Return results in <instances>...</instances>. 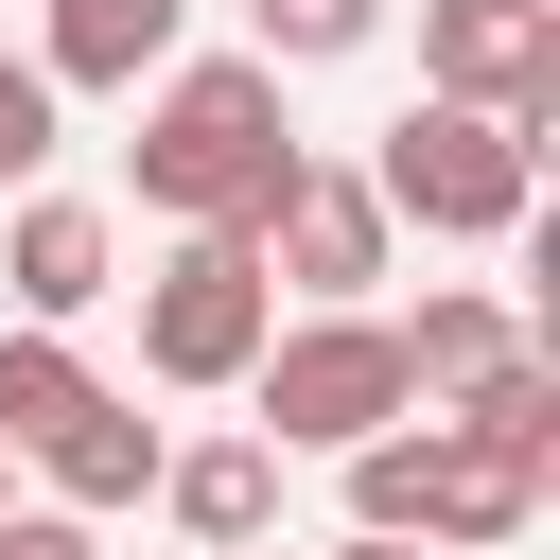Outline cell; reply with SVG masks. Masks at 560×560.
Returning a JSON list of instances; mask_svg holds the SVG:
<instances>
[{
  "label": "cell",
  "mask_w": 560,
  "mask_h": 560,
  "mask_svg": "<svg viewBox=\"0 0 560 560\" xmlns=\"http://www.w3.org/2000/svg\"><path fill=\"white\" fill-rule=\"evenodd\" d=\"M315 140H298V105H280V70L262 52H175L158 88H140V140H122V192L192 245V228H262L280 210V175H298Z\"/></svg>",
  "instance_id": "cell-1"
},
{
  "label": "cell",
  "mask_w": 560,
  "mask_h": 560,
  "mask_svg": "<svg viewBox=\"0 0 560 560\" xmlns=\"http://www.w3.org/2000/svg\"><path fill=\"white\" fill-rule=\"evenodd\" d=\"M350 175H368L385 228H438V245H508V228L542 210V140H508V122H472V105H402Z\"/></svg>",
  "instance_id": "cell-2"
},
{
  "label": "cell",
  "mask_w": 560,
  "mask_h": 560,
  "mask_svg": "<svg viewBox=\"0 0 560 560\" xmlns=\"http://www.w3.org/2000/svg\"><path fill=\"white\" fill-rule=\"evenodd\" d=\"M245 438L262 455H368L385 420H420V385H402V332L385 315H280L262 332V368H245Z\"/></svg>",
  "instance_id": "cell-3"
},
{
  "label": "cell",
  "mask_w": 560,
  "mask_h": 560,
  "mask_svg": "<svg viewBox=\"0 0 560 560\" xmlns=\"http://www.w3.org/2000/svg\"><path fill=\"white\" fill-rule=\"evenodd\" d=\"M350 472V542H420V560H472V542H525L542 525V490L525 472H490L455 420H385L368 455H332Z\"/></svg>",
  "instance_id": "cell-4"
},
{
  "label": "cell",
  "mask_w": 560,
  "mask_h": 560,
  "mask_svg": "<svg viewBox=\"0 0 560 560\" xmlns=\"http://www.w3.org/2000/svg\"><path fill=\"white\" fill-rule=\"evenodd\" d=\"M262 332H280V280H262L228 228H192V245L140 262V368H158L175 402H228V385L262 368Z\"/></svg>",
  "instance_id": "cell-5"
},
{
  "label": "cell",
  "mask_w": 560,
  "mask_h": 560,
  "mask_svg": "<svg viewBox=\"0 0 560 560\" xmlns=\"http://www.w3.org/2000/svg\"><path fill=\"white\" fill-rule=\"evenodd\" d=\"M420 105L542 140L560 122V0H420Z\"/></svg>",
  "instance_id": "cell-6"
},
{
  "label": "cell",
  "mask_w": 560,
  "mask_h": 560,
  "mask_svg": "<svg viewBox=\"0 0 560 560\" xmlns=\"http://www.w3.org/2000/svg\"><path fill=\"white\" fill-rule=\"evenodd\" d=\"M385 245H402V228L368 210V175H350V158H298V175H280V210L245 228V262H262V280H298V315H368Z\"/></svg>",
  "instance_id": "cell-7"
},
{
  "label": "cell",
  "mask_w": 560,
  "mask_h": 560,
  "mask_svg": "<svg viewBox=\"0 0 560 560\" xmlns=\"http://www.w3.org/2000/svg\"><path fill=\"white\" fill-rule=\"evenodd\" d=\"M0 280H18V332H70V315H105V298H122V210H105V192H18V228H0Z\"/></svg>",
  "instance_id": "cell-8"
},
{
  "label": "cell",
  "mask_w": 560,
  "mask_h": 560,
  "mask_svg": "<svg viewBox=\"0 0 560 560\" xmlns=\"http://www.w3.org/2000/svg\"><path fill=\"white\" fill-rule=\"evenodd\" d=\"M192 52V0H35V88H158Z\"/></svg>",
  "instance_id": "cell-9"
},
{
  "label": "cell",
  "mask_w": 560,
  "mask_h": 560,
  "mask_svg": "<svg viewBox=\"0 0 560 560\" xmlns=\"http://www.w3.org/2000/svg\"><path fill=\"white\" fill-rule=\"evenodd\" d=\"M158 525H175L192 560H262V525H280V455H262V438H175V455H158Z\"/></svg>",
  "instance_id": "cell-10"
},
{
  "label": "cell",
  "mask_w": 560,
  "mask_h": 560,
  "mask_svg": "<svg viewBox=\"0 0 560 560\" xmlns=\"http://www.w3.org/2000/svg\"><path fill=\"white\" fill-rule=\"evenodd\" d=\"M158 455H175V438H158L122 385H105L70 438H35V472H52V508H70V525H122V508H158Z\"/></svg>",
  "instance_id": "cell-11"
},
{
  "label": "cell",
  "mask_w": 560,
  "mask_h": 560,
  "mask_svg": "<svg viewBox=\"0 0 560 560\" xmlns=\"http://www.w3.org/2000/svg\"><path fill=\"white\" fill-rule=\"evenodd\" d=\"M420 420H455V438H472L490 472H525V490L560 472V368H542V350H508V368H472V385H455V402H420Z\"/></svg>",
  "instance_id": "cell-12"
},
{
  "label": "cell",
  "mask_w": 560,
  "mask_h": 560,
  "mask_svg": "<svg viewBox=\"0 0 560 560\" xmlns=\"http://www.w3.org/2000/svg\"><path fill=\"white\" fill-rule=\"evenodd\" d=\"M385 332H402V385H420V402H455L472 368H508V350H525V315H508L490 280H438V298H420V315H385Z\"/></svg>",
  "instance_id": "cell-13"
},
{
  "label": "cell",
  "mask_w": 560,
  "mask_h": 560,
  "mask_svg": "<svg viewBox=\"0 0 560 560\" xmlns=\"http://www.w3.org/2000/svg\"><path fill=\"white\" fill-rule=\"evenodd\" d=\"M88 402H105V368H88L70 332H18V315H0V455H35V438H70Z\"/></svg>",
  "instance_id": "cell-14"
},
{
  "label": "cell",
  "mask_w": 560,
  "mask_h": 560,
  "mask_svg": "<svg viewBox=\"0 0 560 560\" xmlns=\"http://www.w3.org/2000/svg\"><path fill=\"white\" fill-rule=\"evenodd\" d=\"M385 35V0H245V52L262 70H332V52H368Z\"/></svg>",
  "instance_id": "cell-15"
},
{
  "label": "cell",
  "mask_w": 560,
  "mask_h": 560,
  "mask_svg": "<svg viewBox=\"0 0 560 560\" xmlns=\"http://www.w3.org/2000/svg\"><path fill=\"white\" fill-rule=\"evenodd\" d=\"M52 140H70V105L35 88V52H0V210H18V192H52Z\"/></svg>",
  "instance_id": "cell-16"
},
{
  "label": "cell",
  "mask_w": 560,
  "mask_h": 560,
  "mask_svg": "<svg viewBox=\"0 0 560 560\" xmlns=\"http://www.w3.org/2000/svg\"><path fill=\"white\" fill-rule=\"evenodd\" d=\"M0 560H105V525H70V508H0Z\"/></svg>",
  "instance_id": "cell-17"
},
{
  "label": "cell",
  "mask_w": 560,
  "mask_h": 560,
  "mask_svg": "<svg viewBox=\"0 0 560 560\" xmlns=\"http://www.w3.org/2000/svg\"><path fill=\"white\" fill-rule=\"evenodd\" d=\"M332 560H420V542H332Z\"/></svg>",
  "instance_id": "cell-18"
},
{
  "label": "cell",
  "mask_w": 560,
  "mask_h": 560,
  "mask_svg": "<svg viewBox=\"0 0 560 560\" xmlns=\"http://www.w3.org/2000/svg\"><path fill=\"white\" fill-rule=\"evenodd\" d=\"M0 508H18V455H0Z\"/></svg>",
  "instance_id": "cell-19"
}]
</instances>
